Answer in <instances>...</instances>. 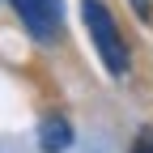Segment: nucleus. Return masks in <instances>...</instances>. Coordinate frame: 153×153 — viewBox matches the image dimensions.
<instances>
[{"mask_svg":"<svg viewBox=\"0 0 153 153\" xmlns=\"http://www.w3.org/2000/svg\"><path fill=\"white\" fill-rule=\"evenodd\" d=\"M68 145H72V128H68V119L47 115V119L38 123V149H43V153H68Z\"/></svg>","mask_w":153,"mask_h":153,"instance_id":"obj_3","label":"nucleus"},{"mask_svg":"<svg viewBox=\"0 0 153 153\" xmlns=\"http://www.w3.org/2000/svg\"><path fill=\"white\" fill-rule=\"evenodd\" d=\"M128 4H132V13L140 22H153V0H128Z\"/></svg>","mask_w":153,"mask_h":153,"instance_id":"obj_5","label":"nucleus"},{"mask_svg":"<svg viewBox=\"0 0 153 153\" xmlns=\"http://www.w3.org/2000/svg\"><path fill=\"white\" fill-rule=\"evenodd\" d=\"M22 17V26L38 38V43H51L64 30V0H9Z\"/></svg>","mask_w":153,"mask_h":153,"instance_id":"obj_2","label":"nucleus"},{"mask_svg":"<svg viewBox=\"0 0 153 153\" xmlns=\"http://www.w3.org/2000/svg\"><path fill=\"white\" fill-rule=\"evenodd\" d=\"M81 22L89 30V43L98 51V60L111 76H128L132 68V51H128V38L119 34V22L111 17V9L102 0H81Z\"/></svg>","mask_w":153,"mask_h":153,"instance_id":"obj_1","label":"nucleus"},{"mask_svg":"<svg viewBox=\"0 0 153 153\" xmlns=\"http://www.w3.org/2000/svg\"><path fill=\"white\" fill-rule=\"evenodd\" d=\"M132 153H153V123L136 136V145H132Z\"/></svg>","mask_w":153,"mask_h":153,"instance_id":"obj_4","label":"nucleus"}]
</instances>
